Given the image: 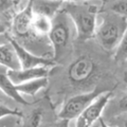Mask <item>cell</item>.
<instances>
[{
	"instance_id": "1",
	"label": "cell",
	"mask_w": 127,
	"mask_h": 127,
	"mask_svg": "<svg viewBox=\"0 0 127 127\" xmlns=\"http://www.w3.org/2000/svg\"><path fill=\"white\" fill-rule=\"evenodd\" d=\"M126 16L113 12H103L96 16L94 35L101 47L106 51H112L126 35Z\"/></svg>"
},
{
	"instance_id": "16",
	"label": "cell",
	"mask_w": 127,
	"mask_h": 127,
	"mask_svg": "<svg viewBox=\"0 0 127 127\" xmlns=\"http://www.w3.org/2000/svg\"><path fill=\"white\" fill-rule=\"evenodd\" d=\"M117 53H116V58L119 62H125L126 56H127V50H126V35L122 38L120 43L117 46Z\"/></svg>"
},
{
	"instance_id": "6",
	"label": "cell",
	"mask_w": 127,
	"mask_h": 127,
	"mask_svg": "<svg viewBox=\"0 0 127 127\" xmlns=\"http://www.w3.org/2000/svg\"><path fill=\"white\" fill-rule=\"evenodd\" d=\"M96 71L94 62L88 56H81L71 64L67 71V75L73 84H84L92 77Z\"/></svg>"
},
{
	"instance_id": "14",
	"label": "cell",
	"mask_w": 127,
	"mask_h": 127,
	"mask_svg": "<svg viewBox=\"0 0 127 127\" xmlns=\"http://www.w3.org/2000/svg\"><path fill=\"white\" fill-rule=\"evenodd\" d=\"M51 20H52V19L45 17V16L33 14V21H32L33 30L39 35L48 34L51 29Z\"/></svg>"
},
{
	"instance_id": "20",
	"label": "cell",
	"mask_w": 127,
	"mask_h": 127,
	"mask_svg": "<svg viewBox=\"0 0 127 127\" xmlns=\"http://www.w3.org/2000/svg\"><path fill=\"white\" fill-rule=\"evenodd\" d=\"M63 2H84V1H89V0H61ZM100 1L105 2L106 0H100Z\"/></svg>"
},
{
	"instance_id": "21",
	"label": "cell",
	"mask_w": 127,
	"mask_h": 127,
	"mask_svg": "<svg viewBox=\"0 0 127 127\" xmlns=\"http://www.w3.org/2000/svg\"><path fill=\"white\" fill-rule=\"evenodd\" d=\"M9 1L11 2L12 6H17V5L19 4V3H20L21 0H9Z\"/></svg>"
},
{
	"instance_id": "15",
	"label": "cell",
	"mask_w": 127,
	"mask_h": 127,
	"mask_svg": "<svg viewBox=\"0 0 127 127\" xmlns=\"http://www.w3.org/2000/svg\"><path fill=\"white\" fill-rule=\"evenodd\" d=\"M109 11L121 16L127 15V1L126 0H113L109 5Z\"/></svg>"
},
{
	"instance_id": "12",
	"label": "cell",
	"mask_w": 127,
	"mask_h": 127,
	"mask_svg": "<svg viewBox=\"0 0 127 127\" xmlns=\"http://www.w3.org/2000/svg\"><path fill=\"white\" fill-rule=\"evenodd\" d=\"M0 65L6 67L7 69H20V63L15 53L13 46L0 45Z\"/></svg>"
},
{
	"instance_id": "13",
	"label": "cell",
	"mask_w": 127,
	"mask_h": 127,
	"mask_svg": "<svg viewBox=\"0 0 127 127\" xmlns=\"http://www.w3.org/2000/svg\"><path fill=\"white\" fill-rule=\"evenodd\" d=\"M48 85V77L35 78L29 82H23L21 84L15 85L16 90L19 93H26L28 95H35L40 89Z\"/></svg>"
},
{
	"instance_id": "9",
	"label": "cell",
	"mask_w": 127,
	"mask_h": 127,
	"mask_svg": "<svg viewBox=\"0 0 127 127\" xmlns=\"http://www.w3.org/2000/svg\"><path fill=\"white\" fill-rule=\"evenodd\" d=\"M50 70L48 67H34L28 69H7V75L14 85L21 84L23 82H29L35 78L48 77Z\"/></svg>"
},
{
	"instance_id": "19",
	"label": "cell",
	"mask_w": 127,
	"mask_h": 127,
	"mask_svg": "<svg viewBox=\"0 0 127 127\" xmlns=\"http://www.w3.org/2000/svg\"><path fill=\"white\" fill-rule=\"evenodd\" d=\"M39 121H40V114H39V113H35V116L33 114V117H32V119H31V121H30L31 124L30 125H32V126H37Z\"/></svg>"
},
{
	"instance_id": "5",
	"label": "cell",
	"mask_w": 127,
	"mask_h": 127,
	"mask_svg": "<svg viewBox=\"0 0 127 127\" xmlns=\"http://www.w3.org/2000/svg\"><path fill=\"white\" fill-rule=\"evenodd\" d=\"M111 94V91L105 90L100 95H97L76 118L75 125L77 127H89L92 125L101 117L103 110L110 100Z\"/></svg>"
},
{
	"instance_id": "22",
	"label": "cell",
	"mask_w": 127,
	"mask_h": 127,
	"mask_svg": "<svg viewBox=\"0 0 127 127\" xmlns=\"http://www.w3.org/2000/svg\"><path fill=\"white\" fill-rule=\"evenodd\" d=\"M5 32V28H4V26H3V23L0 21V34H3Z\"/></svg>"
},
{
	"instance_id": "8",
	"label": "cell",
	"mask_w": 127,
	"mask_h": 127,
	"mask_svg": "<svg viewBox=\"0 0 127 127\" xmlns=\"http://www.w3.org/2000/svg\"><path fill=\"white\" fill-rule=\"evenodd\" d=\"M32 21H33V12H32L30 0L25 9L21 12H19L13 19L12 29H13L16 40H19V39H22L25 37H30V35L34 32L33 27H32Z\"/></svg>"
},
{
	"instance_id": "11",
	"label": "cell",
	"mask_w": 127,
	"mask_h": 127,
	"mask_svg": "<svg viewBox=\"0 0 127 127\" xmlns=\"http://www.w3.org/2000/svg\"><path fill=\"white\" fill-rule=\"evenodd\" d=\"M0 90L4 92L7 96L13 98L19 104L29 105V102H27L25 98L21 96V94L16 90L15 85L12 83L9 75H7V68L4 66L0 65Z\"/></svg>"
},
{
	"instance_id": "7",
	"label": "cell",
	"mask_w": 127,
	"mask_h": 127,
	"mask_svg": "<svg viewBox=\"0 0 127 127\" xmlns=\"http://www.w3.org/2000/svg\"><path fill=\"white\" fill-rule=\"evenodd\" d=\"M10 43L14 48L15 53L17 55L18 61L20 63V67L22 69L41 67V66L49 67V66H53L55 64L52 59L46 58L45 56H40V55L33 54L14 38H10Z\"/></svg>"
},
{
	"instance_id": "4",
	"label": "cell",
	"mask_w": 127,
	"mask_h": 127,
	"mask_svg": "<svg viewBox=\"0 0 127 127\" xmlns=\"http://www.w3.org/2000/svg\"><path fill=\"white\" fill-rule=\"evenodd\" d=\"M104 91L105 90H102L96 87L94 90L90 91V92L78 94V95H75V96L70 97L69 100L65 103V105H64V107L62 108L58 117L61 118L62 120H66V121L76 119L79 114L82 113V111L84 110L97 95H100L102 92H104Z\"/></svg>"
},
{
	"instance_id": "3",
	"label": "cell",
	"mask_w": 127,
	"mask_h": 127,
	"mask_svg": "<svg viewBox=\"0 0 127 127\" xmlns=\"http://www.w3.org/2000/svg\"><path fill=\"white\" fill-rule=\"evenodd\" d=\"M75 30L69 15L62 10L51 20L49 39L53 48L54 61H61L69 52L72 42V31Z\"/></svg>"
},
{
	"instance_id": "2",
	"label": "cell",
	"mask_w": 127,
	"mask_h": 127,
	"mask_svg": "<svg viewBox=\"0 0 127 127\" xmlns=\"http://www.w3.org/2000/svg\"><path fill=\"white\" fill-rule=\"evenodd\" d=\"M63 10L73 22L78 40L85 41L94 36L98 7L93 4L77 2H64Z\"/></svg>"
},
{
	"instance_id": "18",
	"label": "cell",
	"mask_w": 127,
	"mask_h": 127,
	"mask_svg": "<svg viewBox=\"0 0 127 127\" xmlns=\"http://www.w3.org/2000/svg\"><path fill=\"white\" fill-rule=\"evenodd\" d=\"M12 7V4L9 0H0V12H4Z\"/></svg>"
},
{
	"instance_id": "10",
	"label": "cell",
	"mask_w": 127,
	"mask_h": 127,
	"mask_svg": "<svg viewBox=\"0 0 127 127\" xmlns=\"http://www.w3.org/2000/svg\"><path fill=\"white\" fill-rule=\"evenodd\" d=\"M63 4L64 2L61 0H31L33 14L45 16L50 19L62 10Z\"/></svg>"
},
{
	"instance_id": "17",
	"label": "cell",
	"mask_w": 127,
	"mask_h": 127,
	"mask_svg": "<svg viewBox=\"0 0 127 127\" xmlns=\"http://www.w3.org/2000/svg\"><path fill=\"white\" fill-rule=\"evenodd\" d=\"M10 114H17V116H20L16 110L11 109L7 106H5L4 104H1V103H0V118L5 117V116H10Z\"/></svg>"
}]
</instances>
